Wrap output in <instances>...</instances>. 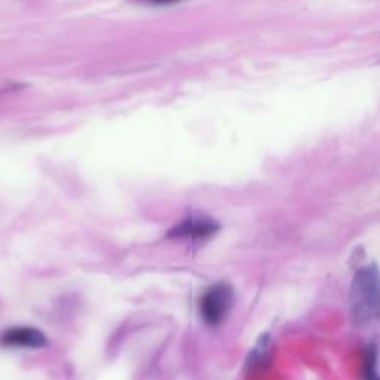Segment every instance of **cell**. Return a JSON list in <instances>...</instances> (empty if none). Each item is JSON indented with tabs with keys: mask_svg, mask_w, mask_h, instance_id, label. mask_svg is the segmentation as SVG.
Segmentation results:
<instances>
[{
	"mask_svg": "<svg viewBox=\"0 0 380 380\" xmlns=\"http://www.w3.org/2000/svg\"><path fill=\"white\" fill-rule=\"evenodd\" d=\"M379 309V270L373 266L361 267L351 284V318L354 326L372 323Z\"/></svg>",
	"mask_w": 380,
	"mask_h": 380,
	"instance_id": "cell-1",
	"label": "cell"
},
{
	"mask_svg": "<svg viewBox=\"0 0 380 380\" xmlns=\"http://www.w3.org/2000/svg\"><path fill=\"white\" fill-rule=\"evenodd\" d=\"M234 306V290L229 284L219 282L209 287L200 301L201 316L209 327L220 326Z\"/></svg>",
	"mask_w": 380,
	"mask_h": 380,
	"instance_id": "cell-2",
	"label": "cell"
},
{
	"mask_svg": "<svg viewBox=\"0 0 380 380\" xmlns=\"http://www.w3.org/2000/svg\"><path fill=\"white\" fill-rule=\"evenodd\" d=\"M220 229V224L207 214L201 212H190V214L175 224L168 231L166 236L170 239L175 238H207L214 235Z\"/></svg>",
	"mask_w": 380,
	"mask_h": 380,
	"instance_id": "cell-3",
	"label": "cell"
},
{
	"mask_svg": "<svg viewBox=\"0 0 380 380\" xmlns=\"http://www.w3.org/2000/svg\"><path fill=\"white\" fill-rule=\"evenodd\" d=\"M48 345L47 336L35 327H11L0 334V346L8 349H40Z\"/></svg>",
	"mask_w": 380,
	"mask_h": 380,
	"instance_id": "cell-4",
	"label": "cell"
},
{
	"mask_svg": "<svg viewBox=\"0 0 380 380\" xmlns=\"http://www.w3.org/2000/svg\"><path fill=\"white\" fill-rule=\"evenodd\" d=\"M269 364H270V354L267 347V339L263 338V340L260 339L258 345L253 349V352L247 361V367L250 369L251 373L260 374L266 370Z\"/></svg>",
	"mask_w": 380,
	"mask_h": 380,
	"instance_id": "cell-5",
	"label": "cell"
},
{
	"mask_svg": "<svg viewBox=\"0 0 380 380\" xmlns=\"http://www.w3.org/2000/svg\"><path fill=\"white\" fill-rule=\"evenodd\" d=\"M362 373L364 379L366 380H379L377 376V351L376 346H370L364 357V364H362Z\"/></svg>",
	"mask_w": 380,
	"mask_h": 380,
	"instance_id": "cell-6",
	"label": "cell"
},
{
	"mask_svg": "<svg viewBox=\"0 0 380 380\" xmlns=\"http://www.w3.org/2000/svg\"><path fill=\"white\" fill-rule=\"evenodd\" d=\"M150 2L159 4V5H165V4H174V2H177V0H150Z\"/></svg>",
	"mask_w": 380,
	"mask_h": 380,
	"instance_id": "cell-7",
	"label": "cell"
}]
</instances>
